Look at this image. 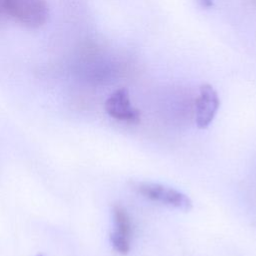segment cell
Masks as SVG:
<instances>
[{"mask_svg": "<svg viewBox=\"0 0 256 256\" xmlns=\"http://www.w3.org/2000/svg\"><path fill=\"white\" fill-rule=\"evenodd\" d=\"M3 7L6 15L29 28L41 27L49 16L46 0H4Z\"/></svg>", "mask_w": 256, "mask_h": 256, "instance_id": "obj_1", "label": "cell"}, {"mask_svg": "<svg viewBox=\"0 0 256 256\" xmlns=\"http://www.w3.org/2000/svg\"><path fill=\"white\" fill-rule=\"evenodd\" d=\"M220 106L217 92L210 84H202L195 101V122L198 128L205 129L213 121Z\"/></svg>", "mask_w": 256, "mask_h": 256, "instance_id": "obj_4", "label": "cell"}, {"mask_svg": "<svg viewBox=\"0 0 256 256\" xmlns=\"http://www.w3.org/2000/svg\"><path fill=\"white\" fill-rule=\"evenodd\" d=\"M105 111L112 118L128 123L140 121V111L132 106L129 92L126 88L114 91L105 102Z\"/></svg>", "mask_w": 256, "mask_h": 256, "instance_id": "obj_5", "label": "cell"}, {"mask_svg": "<svg viewBox=\"0 0 256 256\" xmlns=\"http://www.w3.org/2000/svg\"><path fill=\"white\" fill-rule=\"evenodd\" d=\"M3 2H4V0H0V16H1L2 14H5V12H4V7H3Z\"/></svg>", "mask_w": 256, "mask_h": 256, "instance_id": "obj_7", "label": "cell"}, {"mask_svg": "<svg viewBox=\"0 0 256 256\" xmlns=\"http://www.w3.org/2000/svg\"><path fill=\"white\" fill-rule=\"evenodd\" d=\"M40 256H41V255H40Z\"/></svg>", "mask_w": 256, "mask_h": 256, "instance_id": "obj_8", "label": "cell"}, {"mask_svg": "<svg viewBox=\"0 0 256 256\" xmlns=\"http://www.w3.org/2000/svg\"><path fill=\"white\" fill-rule=\"evenodd\" d=\"M133 188L149 200L159 202L182 211H190L193 206L191 199L186 194L159 183L136 182L133 184Z\"/></svg>", "mask_w": 256, "mask_h": 256, "instance_id": "obj_2", "label": "cell"}, {"mask_svg": "<svg viewBox=\"0 0 256 256\" xmlns=\"http://www.w3.org/2000/svg\"><path fill=\"white\" fill-rule=\"evenodd\" d=\"M112 213L114 230L110 235V242L113 249L117 253L121 255H126L130 251L131 247V219L126 209L120 204H115L113 206Z\"/></svg>", "mask_w": 256, "mask_h": 256, "instance_id": "obj_3", "label": "cell"}, {"mask_svg": "<svg viewBox=\"0 0 256 256\" xmlns=\"http://www.w3.org/2000/svg\"><path fill=\"white\" fill-rule=\"evenodd\" d=\"M198 1L201 4V6L205 8H210L213 6V0H198Z\"/></svg>", "mask_w": 256, "mask_h": 256, "instance_id": "obj_6", "label": "cell"}]
</instances>
